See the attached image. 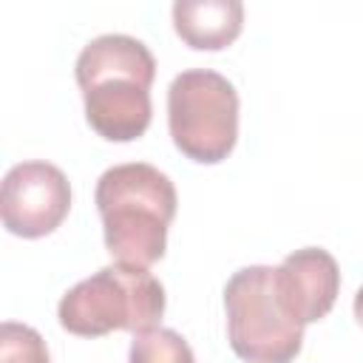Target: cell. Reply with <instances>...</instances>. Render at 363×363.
<instances>
[{
	"label": "cell",
	"mask_w": 363,
	"mask_h": 363,
	"mask_svg": "<svg viewBox=\"0 0 363 363\" xmlns=\"http://www.w3.org/2000/svg\"><path fill=\"white\" fill-rule=\"evenodd\" d=\"M105 247L116 264L150 267L164 255L167 224L176 216L173 182L147 162L108 167L94 193Z\"/></svg>",
	"instance_id": "1"
},
{
	"label": "cell",
	"mask_w": 363,
	"mask_h": 363,
	"mask_svg": "<svg viewBox=\"0 0 363 363\" xmlns=\"http://www.w3.org/2000/svg\"><path fill=\"white\" fill-rule=\"evenodd\" d=\"M164 315V286L147 267L111 264L74 284L60 306V326L79 337H99L113 329L145 332Z\"/></svg>",
	"instance_id": "2"
},
{
	"label": "cell",
	"mask_w": 363,
	"mask_h": 363,
	"mask_svg": "<svg viewBox=\"0 0 363 363\" xmlns=\"http://www.w3.org/2000/svg\"><path fill=\"white\" fill-rule=\"evenodd\" d=\"M227 337L247 363H292L303 343V326L284 309L275 289V267L252 264L224 286Z\"/></svg>",
	"instance_id": "3"
},
{
	"label": "cell",
	"mask_w": 363,
	"mask_h": 363,
	"mask_svg": "<svg viewBox=\"0 0 363 363\" xmlns=\"http://www.w3.org/2000/svg\"><path fill=\"white\" fill-rule=\"evenodd\" d=\"M167 128L187 159L201 164L227 159L238 139V94L233 82L210 68L176 74L167 88Z\"/></svg>",
	"instance_id": "4"
},
{
	"label": "cell",
	"mask_w": 363,
	"mask_h": 363,
	"mask_svg": "<svg viewBox=\"0 0 363 363\" xmlns=\"http://www.w3.org/2000/svg\"><path fill=\"white\" fill-rule=\"evenodd\" d=\"M71 210V184L51 162L14 164L0 190L3 227L23 238H43L54 233Z\"/></svg>",
	"instance_id": "5"
},
{
	"label": "cell",
	"mask_w": 363,
	"mask_h": 363,
	"mask_svg": "<svg viewBox=\"0 0 363 363\" xmlns=\"http://www.w3.org/2000/svg\"><path fill=\"white\" fill-rule=\"evenodd\" d=\"M275 289L284 309L301 323H315L329 315L340 292L337 261L320 247L289 252L275 267Z\"/></svg>",
	"instance_id": "6"
},
{
	"label": "cell",
	"mask_w": 363,
	"mask_h": 363,
	"mask_svg": "<svg viewBox=\"0 0 363 363\" xmlns=\"http://www.w3.org/2000/svg\"><path fill=\"white\" fill-rule=\"evenodd\" d=\"M82 99L88 125L108 142H133L150 125V88L139 82L108 79L82 91Z\"/></svg>",
	"instance_id": "7"
},
{
	"label": "cell",
	"mask_w": 363,
	"mask_h": 363,
	"mask_svg": "<svg viewBox=\"0 0 363 363\" xmlns=\"http://www.w3.org/2000/svg\"><path fill=\"white\" fill-rule=\"evenodd\" d=\"M74 74L82 91L99 82H108V79H130V82L150 88L156 77V60L147 51V45L136 37L102 34V37H94L79 51Z\"/></svg>",
	"instance_id": "8"
},
{
	"label": "cell",
	"mask_w": 363,
	"mask_h": 363,
	"mask_svg": "<svg viewBox=\"0 0 363 363\" xmlns=\"http://www.w3.org/2000/svg\"><path fill=\"white\" fill-rule=\"evenodd\" d=\"M244 26V6L238 0H176L173 28L196 51L227 48Z\"/></svg>",
	"instance_id": "9"
},
{
	"label": "cell",
	"mask_w": 363,
	"mask_h": 363,
	"mask_svg": "<svg viewBox=\"0 0 363 363\" xmlns=\"http://www.w3.org/2000/svg\"><path fill=\"white\" fill-rule=\"evenodd\" d=\"M128 363H196V357L190 343L176 329L153 326L133 335Z\"/></svg>",
	"instance_id": "10"
},
{
	"label": "cell",
	"mask_w": 363,
	"mask_h": 363,
	"mask_svg": "<svg viewBox=\"0 0 363 363\" xmlns=\"http://www.w3.org/2000/svg\"><path fill=\"white\" fill-rule=\"evenodd\" d=\"M0 363H51V357L37 329L6 320L0 326Z\"/></svg>",
	"instance_id": "11"
},
{
	"label": "cell",
	"mask_w": 363,
	"mask_h": 363,
	"mask_svg": "<svg viewBox=\"0 0 363 363\" xmlns=\"http://www.w3.org/2000/svg\"><path fill=\"white\" fill-rule=\"evenodd\" d=\"M354 318H357V323L363 326V286H360L357 295H354Z\"/></svg>",
	"instance_id": "12"
}]
</instances>
